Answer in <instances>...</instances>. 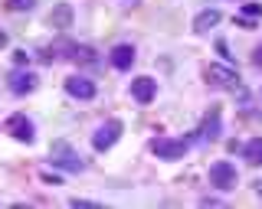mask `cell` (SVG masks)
Segmentation results:
<instances>
[{
	"instance_id": "obj_1",
	"label": "cell",
	"mask_w": 262,
	"mask_h": 209,
	"mask_svg": "<svg viewBox=\"0 0 262 209\" xmlns=\"http://www.w3.org/2000/svg\"><path fill=\"white\" fill-rule=\"evenodd\" d=\"M49 160H53L56 167H62V170H69V173L85 170V160H82L76 150H72L69 141H56L53 147H49Z\"/></svg>"
},
{
	"instance_id": "obj_2",
	"label": "cell",
	"mask_w": 262,
	"mask_h": 209,
	"mask_svg": "<svg viewBox=\"0 0 262 209\" xmlns=\"http://www.w3.org/2000/svg\"><path fill=\"white\" fill-rule=\"evenodd\" d=\"M203 79H207V85H213V88H236L239 85V72L229 69V66H220V62H213V66L203 69Z\"/></svg>"
},
{
	"instance_id": "obj_3",
	"label": "cell",
	"mask_w": 262,
	"mask_h": 209,
	"mask_svg": "<svg viewBox=\"0 0 262 209\" xmlns=\"http://www.w3.org/2000/svg\"><path fill=\"white\" fill-rule=\"evenodd\" d=\"M210 183L216 190H233L236 183H239V173H236V167L233 164H226V160H216V164L210 167Z\"/></svg>"
},
{
	"instance_id": "obj_4",
	"label": "cell",
	"mask_w": 262,
	"mask_h": 209,
	"mask_svg": "<svg viewBox=\"0 0 262 209\" xmlns=\"http://www.w3.org/2000/svg\"><path fill=\"white\" fill-rule=\"evenodd\" d=\"M187 147H190V141H184V138H158L151 144V150L161 160H180L187 154Z\"/></svg>"
},
{
	"instance_id": "obj_5",
	"label": "cell",
	"mask_w": 262,
	"mask_h": 209,
	"mask_svg": "<svg viewBox=\"0 0 262 209\" xmlns=\"http://www.w3.org/2000/svg\"><path fill=\"white\" fill-rule=\"evenodd\" d=\"M4 127H7V134H10L13 141H20V144H33V138H36V134H33V121L27 115H10Z\"/></svg>"
},
{
	"instance_id": "obj_6",
	"label": "cell",
	"mask_w": 262,
	"mask_h": 209,
	"mask_svg": "<svg viewBox=\"0 0 262 209\" xmlns=\"http://www.w3.org/2000/svg\"><path fill=\"white\" fill-rule=\"evenodd\" d=\"M118 138H121V121H118V118H112V121H105V124L95 131L92 147H95V150H108V147H115V141H118Z\"/></svg>"
},
{
	"instance_id": "obj_7",
	"label": "cell",
	"mask_w": 262,
	"mask_h": 209,
	"mask_svg": "<svg viewBox=\"0 0 262 209\" xmlns=\"http://www.w3.org/2000/svg\"><path fill=\"white\" fill-rule=\"evenodd\" d=\"M154 95H158V82H154L151 75H138L135 82H131V98L135 101L147 104V101H154Z\"/></svg>"
},
{
	"instance_id": "obj_8",
	"label": "cell",
	"mask_w": 262,
	"mask_h": 209,
	"mask_svg": "<svg viewBox=\"0 0 262 209\" xmlns=\"http://www.w3.org/2000/svg\"><path fill=\"white\" fill-rule=\"evenodd\" d=\"M66 92H69L72 98L89 101V98H95V82L92 79H82V75H69L66 79Z\"/></svg>"
},
{
	"instance_id": "obj_9",
	"label": "cell",
	"mask_w": 262,
	"mask_h": 209,
	"mask_svg": "<svg viewBox=\"0 0 262 209\" xmlns=\"http://www.w3.org/2000/svg\"><path fill=\"white\" fill-rule=\"evenodd\" d=\"M7 85H10V92H13V95H30L33 88H36V75H33V72L16 69L13 75L7 79Z\"/></svg>"
},
{
	"instance_id": "obj_10",
	"label": "cell",
	"mask_w": 262,
	"mask_h": 209,
	"mask_svg": "<svg viewBox=\"0 0 262 209\" xmlns=\"http://www.w3.org/2000/svg\"><path fill=\"white\" fill-rule=\"evenodd\" d=\"M72 17H76V13H72L69 4H56L53 10H49V27L59 30V33H66V30L72 27Z\"/></svg>"
},
{
	"instance_id": "obj_11",
	"label": "cell",
	"mask_w": 262,
	"mask_h": 209,
	"mask_svg": "<svg viewBox=\"0 0 262 209\" xmlns=\"http://www.w3.org/2000/svg\"><path fill=\"white\" fill-rule=\"evenodd\" d=\"M196 138H200V141H216L220 138V108H210V115L200 121Z\"/></svg>"
},
{
	"instance_id": "obj_12",
	"label": "cell",
	"mask_w": 262,
	"mask_h": 209,
	"mask_svg": "<svg viewBox=\"0 0 262 209\" xmlns=\"http://www.w3.org/2000/svg\"><path fill=\"white\" fill-rule=\"evenodd\" d=\"M223 20V13L220 10H203V13H196V20H193V33H210L216 23Z\"/></svg>"
},
{
	"instance_id": "obj_13",
	"label": "cell",
	"mask_w": 262,
	"mask_h": 209,
	"mask_svg": "<svg viewBox=\"0 0 262 209\" xmlns=\"http://www.w3.org/2000/svg\"><path fill=\"white\" fill-rule=\"evenodd\" d=\"M131 62H135V49H131L128 43H121V46L112 49V66L115 69H131Z\"/></svg>"
},
{
	"instance_id": "obj_14",
	"label": "cell",
	"mask_w": 262,
	"mask_h": 209,
	"mask_svg": "<svg viewBox=\"0 0 262 209\" xmlns=\"http://www.w3.org/2000/svg\"><path fill=\"white\" fill-rule=\"evenodd\" d=\"M243 157H246V164L262 167V138H252L249 144H246V147H243Z\"/></svg>"
},
{
	"instance_id": "obj_15",
	"label": "cell",
	"mask_w": 262,
	"mask_h": 209,
	"mask_svg": "<svg viewBox=\"0 0 262 209\" xmlns=\"http://www.w3.org/2000/svg\"><path fill=\"white\" fill-rule=\"evenodd\" d=\"M259 17H262V4H246V7H243V13H239V27L252 30Z\"/></svg>"
},
{
	"instance_id": "obj_16",
	"label": "cell",
	"mask_w": 262,
	"mask_h": 209,
	"mask_svg": "<svg viewBox=\"0 0 262 209\" xmlns=\"http://www.w3.org/2000/svg\"><path fill=\"white\" fill-rule=\"evenodd\" d=\"M72 62H79V66H95L98 56L92 46H72Z\"/></svg>"
},
{
	"instance_id": "obj_17",
	"label": "cell",
	"mask_w": 262,
	"mask_h": 209,
	"mask_svg": "<svg viewBox=\"0 0 262 209\" xmlns=\"http://www.w3.org/2000/svg\"><path fill=\"white\" fill-rule=\"evenodd\" d=\"M4 7H7V10H13V13H23V10H33L36 0H4Z\"/></svg>"
},
{
	"instance_id": "obj_18",
	"label": "cell",
	"mask_w": 262,
	"mask_h": 209,
	"mask_svg": "<svg viewBox=\"0 0 262 209\" xmlns=\"http://www.w3.org/2000/svg\"><path fill=\"white\" fill-rule=\"evenodd\" d=\"M252 66H262V46H256V53H252Z\"/></svg>"
},
{
	"instance_id": "obj_19",
	"label": "cell",
	"mask_w": 262,
	"mask_h": 209,
	"mask_svg": "<svg viewBox=\"0 0 262 209\" xmlns=\"http://www.w3.org/2000/svg\"><path fill=\"white\" fill-rule=\"evenodd\" d=\"M4 46H7V33H4V30H0V49H4Z\"/></svg>"
},
{
	"instance_id": "obj_20",
	"label": "cell",
	"mask_w": 262,
	"mask_h": 209,
	"mask_svg": "<svg viewBox=\"0 0 262 209\" xmlns=\"http://www.w3.org/2000/svg\"><path fill=\"white\" fill-rule=\"evenodd\" d=\"M252 190H256V193H259V196H262V180H256V187H252Z\"/></svg>"
},
{
	"instance_id": "obj_21",
	"label": "cell",
	"mask_w": 262,
	"mask_h": 209,
	"mask_svg": "<svg viewBox=\"0 0 262 209\" xmlns=\"http://www.w3.org/2000/svg\"><path fill=\"white\" fill-rule=\"evenodd\" d=\"M131 4H135V0H131Z\"/></svg>"
}]
</instances>
